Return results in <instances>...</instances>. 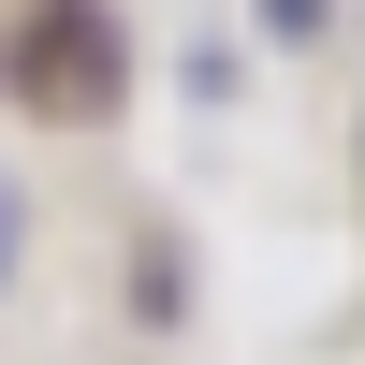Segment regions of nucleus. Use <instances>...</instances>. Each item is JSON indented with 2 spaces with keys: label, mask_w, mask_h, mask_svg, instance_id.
<instances>
[{
  "label": "nucleus",
  "mask_w": 365,
  "mask_h": 365,
  "mask_svg": "<svg viewBox=\"0 0 365 365\" xmlns=\"http://www.w3.org/2000/svg\"><path fill=\"white\" fill-rule=\"evenodd\" d=\"M307 15H322V0H278V29H307Z\"/></svg>",
  "instance_id": "f257e3e1"
}]
</instances>
